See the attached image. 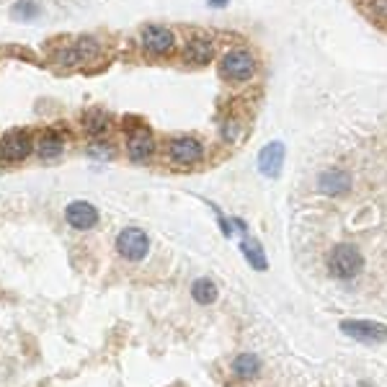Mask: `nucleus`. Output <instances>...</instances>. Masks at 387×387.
<instances>
[{"label": "nucleus", "mask_w": 387, "mask_h": 387, "mask_svg": "<svg viewBox=\"0 0 387 387\" xmlns=\"http://www.w3.org/2000/svg\"><path fill=\"white\" fill-rule=\"evenodd\" d=\"M326 266H328L330 277L349 282V279L359 277V271L364 269V256L359 253L356 245L341 243L328 253V261H326Z\"/></svg>", "instance_id": "nucleus-1"}, {"label": "nucleus", "mask_w": 387, "mask_h": 387, "mask_svg": "<svg viewBox=\"0 0 387 387\" xmlns=\"http://www.w3.org/2000/svg\"><path fill=\"white\" fill-rule=\"evenodd\" d=\"M219 75L225 80H233V83H245L256 75V59H253L251 52L245 50L228 52L219 62Z\"/></svg>", "instance_id": "nucleus-2"}, {"label": "nucleus", "mask_w": 387, "mask_h": 387, "mask_svg": "<svg viewBox=\"0 0 387 387\" xmlns=\"http://www.w3.org/2000/svg\"><path fill=\"white\" fill-rule=\"evenodd\" d=\"M341 330L359 344H385L387 341V326H382L377 320H344Z\"/></svg>", "instance_id": "nucleus-3"}, {"label": "nucleus", "mask_w": 387, "mask_h": 387, "mask_svg": "<svg viewBox=\"0 0 387 387\" xmlns=\"http://www.w3.org/2000/svg\"><path fill=\"white\" fill-rule=\"evenodd\" d=\"M117 251L126 261H143L150 251V238L140 228H124L117 238Z\"/></svg>", "instance_id": "nucleus-4"}, {"label": "nucleus", "mask_w": 387, "mask_h": 387, "mask_svg": "<svg viewBox=\"0 0 387 387\" xmlns=\"http://www.w3.org/2000/svg\"><path fill=\"white\" fill-rule=\"evenodd\" d=\"M31 152H34V143H31V135L24 132V129H13V132L3 135V140H0V158L8 160V163L26 160Z\"/></svg>", "instance_id": "nucleus-5"}, {"label": "nucleus", "mask_w": 387, "mask_h": 387, "mask_svg": "<svg viewBox=\"0 0 387 387\" xmlns=\"http://www.w3.org/2000/svg\"><path fill=\"white\" fill-rule=\"evenodd\" d=\"M168 155L176 166H194V163H199L204 158V147L194 137H176L168 145Z\"/></svg>", "instance_id": "nucleus-6"}, {"label": "nucleus", "mask_w": 387, "mask_h": 387, "mask_svg": "<svg viewBox=\"0 0 387 387\" xmlns=\"http://www.w3.org/2000/svg\"><path fill=\"white\" fill-rule=\"evenodd\" d=\"M173 44H176V36L166 26H147L143 31V47L150 54H158V57L160 54H168L173 50Z\"/></svg>", "instance_id": "nucleus-7"}, {"label": "nucleus", "mask_w": 387, "mask_h": 387, "mask_svg": "<svg viewBox=\"0 0 387 387\" xmlns=\"http://www.w3.org/2000/svg\"><path fill=\"white\" fill-rule=\"evenodd\" d=\"M152 152H155V140H152L150 129L140 126L137 132L129 135V140H126V155H129V160L145 163V160L152 158Z\"/></svg>", "instance_id": "nucleus-8"}, {"label": "nucleus", "mask_w": 387, "mask_h": 387, "mask_svg": "<svg viewBox=\"0 0 387 387\" xmlns=\"http://www.w3.org/2000/svg\"><path fill=\"white\" fill-rule=\"evenodd\" d=\"M284 145L282 143H269L266 147H261L258 152V170H261L266 178H277L282 173V166H284Z\"/></svg>", "instance_id": "nucleus-9"}, {"label": "nucleus", "mask_w": 387, "mask_h": 387, "mask_svg": "<svg viewBox=\"0 0 387 387\" xmlns=\"http://www.w3.org/2000/svg\"><path fill=\"white\" fill-rule=\"evenodd\" d=\"M65 219H68L70 228L75 230H91L98 222V210L88 202H73L65 210Z\"/></svg>", "instance_id": "nucleus-10"}, {"label": "nucleus", "mask_w": 387, "mask_h": 387, "mask_svg": "<svg viewBox=\"0 0 387 387\" xmlns=\"http://www.w3.org/2000/svg\"><path fill=\"white\" fill-rule=\"evenodd\" d=\"M318 189L326 196H338V194H349L351 191V176L346 170H323L318 176Z\"/></svg>", "instance_id": "nucleus-11"}, {"label": "nucleus", "mask_w": 387, "mask_h": 387, "mask_svg": "<svg viewBox=\"0 0 387 387\" xmlns=\"http://www.w3.org/2000/svg\"><path fill=\"white\" fill-rule=\"evenodd\" d=\"M214 57V42L207 36H194L184 47V62L189 65H207Z\"/></svg>", "instance_id": "nucleus-12"}, {"label": "nucleus", "mask_w": 387, "mask_h": 387, "mask_svg": "<svg viewBox=\"0 0 387 387\" xmlns=\"http://www.w3.org/2000/svg\"><path fill=\"white\" fill-rule=\"evenodd\" d=\"M240 251H243V256L248 258V263H251L253 269L258 271H266L269 269V261H266V256H263V248L261 243L256 240V238H243V243H240Z\"/></svg>", "instance_id": "nucleus-13"}, {"label": "nucleus", "mask_w": 387, "mask_h": 387, "mask_svg": "<svg viewBox=\"0 0 387 387\" xmlns=\"http://www.w3.org/2000/svg\"><path fill=\"white\" fill-rule=\"evenodd\" d=\"M62 150H65V143H62V137H59L57 132H44V135L39 137V143H36V155L44 160L57 158Z\"/></svg>", "instance_id": "nucleus-14"}, {"label": "nucleus", "mask_w": 387, "mask_h": 387, "mask_svg": "<svg viewBox=\"0 0 387 387\" xmlns=\"http://www.w3.org/2000/svg\"><path fill=\"white\" fill-rule=\"evenodd\" d=\"M258 370H261V362H258L256 353H240L235 362H233V372L240 379H253L258 374Z\"/></svg>", "instance_id": "nucleus-15"}, {"label": "nucleus", "mask_w": 387, "mask_h": 387, "mask_svg": "<svg viewBox=\"0 0 387 387\" xmlns=\"http://www.w3.org/2000/svg\"><path fill=\"white\" fill-rule=\"evenodd\" d=\"M191 297L199 305H212L214 300H217V284L207 277L196 279V282L191 284Z\"/></svg>", "instance_id": "nucleus-16"}, {"label": "nucleus", "mask_w": 387, "mask_h": 387, "mask_svg": "<svg viewBox=\"0 0 387 387\" xmlns=\"http://www.w3.org/2000/svg\"><path fill=\"white\" fill-rule=\"evenodd\" d=\"M83 126L88 135H103L109 129V114L101 109H91L83 117Z\"/></svg>", "instance_id": "nucleus-17"}, {"label": "nucleus", "mask_w": 387, "mask_h": 387, "mask_svg": "<svg viewBox=\"0 0 387 387\" xmlns=\"http://www.w3.org/2000/svg\"><path fill=\"white\" fill-rule=\"evenodd\" d=\"M39 16V8L31 6V3H18L13 8V18H36Z\"/></svg>", "instance_id": "nucleus-18"}, {"label": "nucleus", "mask_w": 387, "mask_h": 387, "mask_svg": "<svg viewBox=\"0 0 387 387\" xmlns=\"http://www.w3.org/2000/svg\"><path fill=\"white\" fill-rule=\"evenodd\" d=\"M372 10H374V16L387 21V0H372Z\"/></svg>", "instance_id": "nucleus-19"}, {"label": "nucleus", "mask_w": 387, "mask_h": 387, "mask_svg": "<svg viewBox=\"0 0 387 387\" xmlns=\"http://www.w3.org/2000/svg\"><path fill=\"white\" fill-rule=\"evenodd\" d=\"M91 152L93 155H98V158H111V155H114V150H111L109 145H106V147H103V145H93Z\"/></svg>", "instance_id": "nucleus-20"}, {"label": "nucleus", "mask_w": 387, "mask_h": 387, "mask_svg": "<svg viewBox=\"0 0 387 387\" xmlns=\"http://www.w3.org/2000/svg\"><path fill=\"white\" fill-rule=\"evenodd\" d=\"M222 135H225V140H228V143H233V140L238 137V124L228 122V124H225V132H222Z\"/></svg>", "instance_id": "nucleus-21"}, {"label": "nucleus", "mask_w": 387, "mask_h": 387, "mask_svg": "<svg viewBox=\"0 0 387 387\" xmlns=\"http://www.w3.org/2000/svg\"><path fill=\"white\" fill-rule=\"evenodd\" d=\"M210 6L212 8H225V6H228V0H210Z\"/></svg>", "instance_id": "nucleus-22"}]
</instances>
